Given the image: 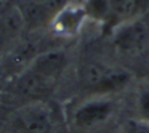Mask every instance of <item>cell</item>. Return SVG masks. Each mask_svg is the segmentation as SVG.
<instances>
[{
	"mask_svg": "<svg viewBox=\"0 0 149 133\" xmlns=\"http://www.w3.org/2000/svg\"><path fill=\"white\" fill-rule=\"evenodd\" d=\"M87 13L82 2H72L66 3L58 13L53 16L52 23V31L59 37H74L82 31L87 19Z\"/></svg>",
	"mask_w": 149,
	"mask_h": 133,
	"instance_id": "obj_6",
	"label": "cell"
},
{
	"mask_svg": "<svg viewBox=\"0 0 149 133\" xmlns=\"http://www.w3.org/2000/svg\"><path fill=\"white\" fill-rule=\"evenodd\" d=\"M79 82L91 93L106 96L125 87L130 82V74L101 61H85L79 68Z\"/></svg>",
	"mask_w": 149,
	"mask_h": 133,
	"instance_id": "obj_2",
	"label": "cell"
},
{
	"mask_svg": "<svg viewBox=\"0 0 149 133\" xmlns=\"http://www.w3.org/2000/svg\"><path fill=\"white\" fill-rule=\"evenodd\" d=\"M84 8L88 18L96 21H107L111 18L109 0H84Z\"/></svg>",
	"mask_w": 149,
	"mask_h": 133,
	"instance_id": "obj_8",
	"label": "cell"
},
{
	"mask_svg": "<svg viewBox=\"0 0 149 133\" xmlns=\"http://www.w3.org/2000/svg\"><path fill=\"white\" fill-rule=\"evenodd\" d=\"M68 66V55L63 50H45L36 55V58L24 66L16 74L13 90L26 103L43 101L58 84Z\"/></svg>",
	"mask_w": 149,
	"mask_h": 133,
	"instance_id": "obj_1",
	"label": "cell"
},
{
	"mask_svg": "<svg viewBox=\"0 0 149 133\" xmlns=\"http://www.w3.org/2000/svg\"><path fill=\"white\" fill-rule=\"evenodd\" d=\"M123 133H149V122H144L141 119H132L125 122Z\"/></svg>",
	"mask_w": 149,
	"mask_h": 133,
	"instance_id": "obj_11",
	"label": "cell"
},
{
	"mask_svg": "<svg viewBox=\"0 0 149 133\" xmlns=\"http://www.w3.org/2000/svg\"><path fill=\"white\" fill-rule=\"evenodd\" d=\"M111 18H117L119 24L149 13V0H109Z\"/></svg>",
	"mask_w": 149,
	"mask_h": 133,
	"instance_id": "obj_7",
	"label": "cell"
},
{
	"mask_svg": "<svg viewBox=\"0 0 149 133\" xmlns=\"http://www.w3.org/2000/svg\"><path fill=\"white\" fill-rule=\"evenodd\" d=\"M114 47L122 56L138 58L149 52V16L148 13L123 21L114 31Z\"/></svg>",
	"mask_w": 149,
	"mask_h": 133,
	"instance_id": "obj_4",
	"label": "cell"
},
{
	"mask_svg": "<svg viewBox=\"0 0 149 133\" xmlns=\"http://www.w3.org/2000/svg\"><path fill=\"white\" fill-rule=\"evenodd\" d=\"M135 104L138 111V119L149 122V84H143L138 87Z\"/></svg>",
	"mask_w": 149,
	"mask_h": 133,
	"instance_id": "obj_9",
	"label": "cell"
},
{
	"mask_svg": "<svg viewBox=\"0 0 149 133\" xmlns=\"http://www.w3.org/2000/svg\"><path fill=\"white\" fill-rule=\"evenodd\" d=\"M82 2H84V0H82Z\"/></svg>",
	"mask_w": 149,
	"mask_h": 133,
	"instance_id": "obj_12",
	"label": "cell"
},
{
	"mask_svg": "<svg viewBox=\"0 0 149 133\" xmlns=\"http://www.w3.org/2000/svg\"><path fill=\"white\" fill-rule=\"evenodd\" d=\"M55 125L56 112L45 100L23 104L10 119V128L15 133H50Z\"/></svg>",
	"mask_w": 149,
	"mask_h": 133,
	"instance_id": "obj_3",
	"label": "cell"
},
{
	"mask_svg": "<svg viewBox=\"0 0 149 133\" xmlns=\"http://www.w3.org/2000/svg\"><path fill=\"white\" fill-rule=\"evenodd\" d=\"M31 2H32L37 8L45 11L52 19H53V16L68 3V0H31Z\"/></svg>",
	"mask_w": 149,
	"mask_h": 133,
	"instance_id": "obj_10",
	"label": "cell"
},
{
	"mask_svg": "<svg viewBox=\"0 0 149 133\" xmlns=\"http://www.w3.org/2000/svg\"><path fill=\"white\" fill-rule=\"evenodd\" d=\"M114 112V103L106 96L85 100L74 109L72 122L79 128H93L104 123Z\"/></svg>",
	"mask_w": 149,
	"mask_h": 133,
	"instance_id": "obj_5",
	"label": "cell"
}]
</instances>
